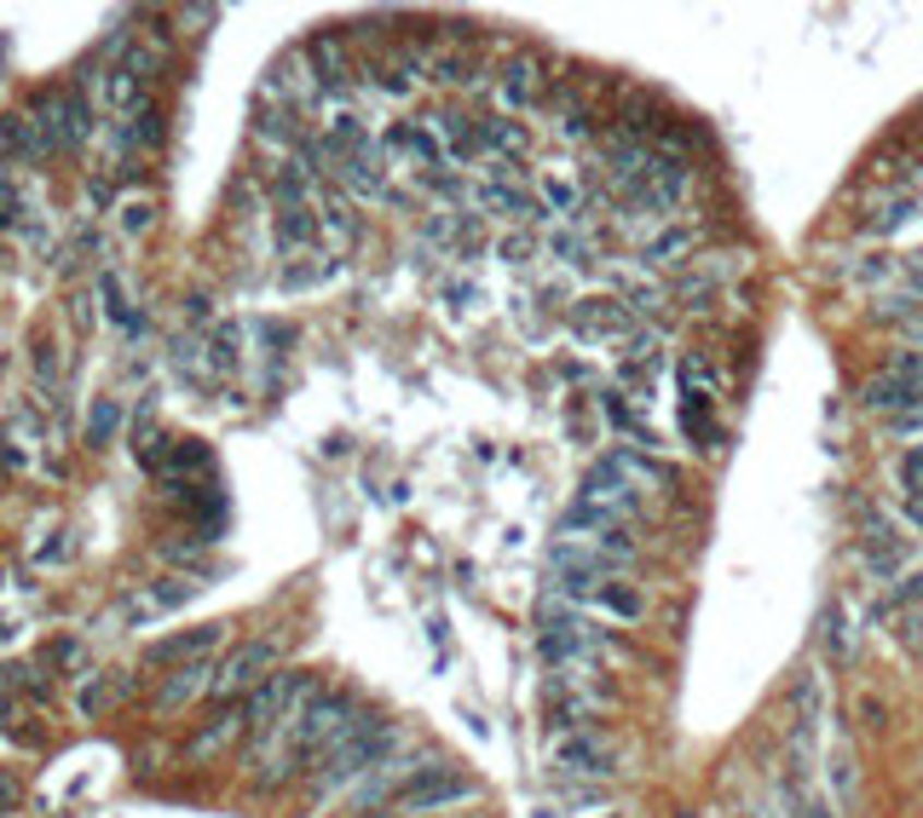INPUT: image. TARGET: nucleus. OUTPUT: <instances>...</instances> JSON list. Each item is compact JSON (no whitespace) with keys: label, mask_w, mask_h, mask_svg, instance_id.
Instances as JSON below:
<instances>
[{"label":"nucleus","mask_w":923,"mask_h":818,"mask_svg":"<svg viewBox=\"0 0 923 818\" xmlns=\"http://www.w3.org/2000/svg\"><path fill=\"white\" fill-rule=\"evenodd\" d=\"M595 605H600V611H612V617H624V623H635L640 611H647V600H640L635 588H624V582H607V588L595 594Z\"/></svg>","instance_id":"20"},{"label":"nucleus","mask_w":923,"mask_h":818,"mask_svg":"<svg viewBox=\"0 0 923 818\" xmlns=\"http://www.w3.org/2000/svg\"><path fill=\"white\" fill-rule=\"evenodd\" d=\"M549 128H554L560 139H589V116H584V110H572V116H554Z\"/></svg>","instance_id":"34"},{"label":"nucleus","mask_w":923,"mask_h":818,"mask_svg":"<svg viewBox=\"0 0 923 818\" xmlns=\"http://www.w3.org/2000/svg\"><path fill=\"white\" fill-rule=\"evenodd\" d=\"M87 433H93V444H105V438L116 433V404H98V409H93V421H87Z\"/></svg>","instance_id":"35"},{"label":"nucleus","mask_w":923,"mask_h":818,"mask_svg":"<svg viewBox=\"0 0 923 818\" xmlns=\"http://www.w3.org/2000/svg\"><path fill=\"white\" fill-rule=\"evenodd\" d=\"M7 807H17V784L7 779V772H0V813H7Z\"/></svg>","instance_id":"43"},{"label":"nucleus","mask_w":923,"mask_h":818,"mask_svg":"<svg viewBox=\"0 0 923 818\" xmlns=\"http://www.w3.org/2000/svg\"><path fill=\"white\" fill-rule=\"evenodd\" d=\"M329 277H340V260H329V254H317L312 265H289L284 277V289H317V282H329Z\"/></svg>","instance_id":"19"},{"label":"nucleus","mask_w":923,"mask_h":818,"mask_svg":"<svg viewBox=\"0 0 923 818\" xmlns=\"http://www.w3.org/2000/svg\"><path fill=\"white\" fill-rule=\"evenodd\" d=\"M826 628H831V634H826V640H831V658H842V651H849V623H842L837 611H831V617H826Z\"/></svg>","instance_id":"40"},{"label":"nucleus","mask_w":923,"mask_h":818,"mask_svg":"<svg viewBox=\"0 0 923 818\" xmlns=\"http://www.w3.org/2000/svg\"><path fill=\"white\" fill-rule=\"evenodd\" d=\"M607 461H612L630 484H640V490H647V484H675V467H664L658 456H640V449H630V444H624V449H612Z\"/></svg>","instance_id":"14"},{"label":"nucleus","mask_w":923,"mask_h":818,"mask_svg":"<svg viewBox=\"0 0 923 818\" xmlns=\"http://www.w3.org/2000/svg\"><path fill=\"white\" fill-rule=\"evenodd\" d=\"M116 691H122L116 681H98V686H87V691H82V709H87V714H98V709H105V703L116 698Z\"/></svg>","instance_id":"36"},{"label":"nucleus","mask_w":923,"mask_h":818,"mask_svg":"<svg viewBox=\"0 0 923 818\" xmlns=\"http://www.w3.org/2000/svg\"><path fill=\"white\" fill-rule=\"evenodd\" d=\"M860 714H866V726H877V721H883V703H877V698H866V703H860Z\"/></svg>","instance_id":"44"},{"label":"nucleus","mask_w":923,"mask_h":818,"mask_svg":"<svg viewBox=\"0 0 923 818\" xmlns=\"http://www.w3.org/2000/svg\"><path fill=\"white\" fill-rule=\"evenodd\" d=\"M370 818H387V813H370Z\"/></svg>","instance_id":"46"},{"label":"nucleus","mask_w":923,"mask_h":818,"mask_svg":"<svg viewBox=\"0 0 923 818\" xmlns=\"http://www.w3.org/2000/svg\"><path fill=\"white\" fill-rule=\"evenodd\" d=\"M739 265H745V254H716L710 265H693V272L675 282V294H681V300H687L693 312H698V305H705V300L716 294V282H721V277H733Z\"/></svg>","instance_id":"8"},{"label":"nucleus","mask_w":923,"mask_h":818,"mask_svg":"<svg viewBox=\"0 0 923 818\" xmlns=\"http://www.w3.org/2000/svg\"><path fill=\"white\" fill-rule=\"evenodd\" d=\"M751 818H756V813H751Z\"/></svg>","instance_id":"47"},{"label":"nucleus","mask_w":923,"mask_h":818,"mask_svg":"<svg viewBox=\"0 0 923 818\" xmlns=\"http://www.w3.org/2000/svg\"><path fill=\"white\" fill-rule=\"evenodd\" d=\"M203 691H214V663L203 658V663H179L173 674H168V686H163V709H179V703H196Z\"/></svg>","instance_id":"10"},{"label":"nucleus","mask_w":923,"mask_h":818,"mask_svg":"<svg viewBox=\"0 0 923 818\" xmlns=\"http://www.w3.org/2000/svg\"><path fill=\"white\" fill-rule=\"evenodd\" d=\"M624 300H630V312H635V317H658V312L670 305V294H664V289H652V282H630Z\"/></svg>","instance_id":"24"},{"label":"nucleus","mask_w":923,"mask_h":818,"mask_svg":"<svg viewBox=\"0 0 923 818\" xmlns=\"http://www.w3.org/2000/svg\"><path fill=\"white\" fill-rule=\"evenodd\" d=\"M122 231H151V202H128V208H122Z\"/></svg>","instance_id":"37"},{"label":"nucleus","mask_w":923,"mask_h":818,"mask_svg":"<svg viewBox=\"0 0 923 818\" xmlns=\"http://www.w3.org/2000/svg\"><path fill=\"white\" fill-rule=\"evenodd\" d=\"M237 732H249V714H243V709L214 714V726H203V732L191 738V761H208V755H219V749L237 738Z\"/></svg>","instance_id":"15"},{"label":"nucleus","mask_w":923,"mask_h":818,"mask_svg":"<svg viewBox=\"0 0 923 818\" xmlns=\"http://www.w3.org/2000/svg\"><path fill=\"white\" fill-rule=\"evenodd\" d=\"M554 254L566 260V265H584V237H566V231H560V237H554Z\"/></svg>","instance_id":"39"},{"label":"nucleus","mask_w":923,"mask_h":818,"mask_svg":"<svg viewBox=\"0 0 923 818\" xmlns=\"http://www.w3.org/2000/svg\"><path fill=\"white\" fill-rule=\"evenodd\" d=\"M387 151L416 156L421 168H445V139H439L433 128H421V121H398V128L387 133Z\"/></svg>","instance_id":"9"},{"label":"nucleus","mask_w":923,"mask_h":818,"mask_svg":"<svg viewBox=\"0 0 923 818\" xmlns=\"http://www.w3.org/2000/svg\"><path fill=\"white\" fill-rule=\"evenodd\" d=\"M317 237H324V225H317V214L307 208V202H295V208H277V249H284V254L312 249Z\"/></svg>","instance_id":"11"},{"label":"nucleus","mask_w":923,"mask_h":818,"mask_svg":"<svg viewBox=\"0 0 923 818\" xmlns=\"http://www.w3.org/2000/svg\"><path fill=\"white\" fill-rule=\"evenodd\" d=\"M317 225H324L335 242H352V237H358V214H352L347 191H324V196H317Z\"/></svg>","instance_id":"18"},{"label":"nucleus","mask_w":923,"mask_h":818,"mask_svg":"<svg viewBox=\"0 0 923 818\" xmlns=\"http://www.w3.org/2000/svg\"><path fill=\"white\" fill-rule=\"evenodd\" d=\"M543 202L554 214H577V185H572V179H560V173H543Z\"/></svg>","instance_id":"27"},{"label":"nucleus","mask_w":923,"mask_h":818,"mask_svg":"<svg viewBox=\"0 0 923 818\" xmlns=\"http://www.w3.org/2000/svg\"><path fill=\"white\" fill-rule=\"evenodd\" d=\"M405 744V732H398L393 721H381V714H370V709H358V721L347 726V738H340L324 761L312 767V795H317V807L324 802H335L347 784H358V779H370V772L387 761V755Z\"/></svg>","instance_id":"1"},{"label":"nucleus","mask_w":923,"mask_h":818,"mask_svg":"<svg viewBox=\"0 0 923 818\" xmlns=\"http://www.w3.org/2000/svg\"><path fill=\"white\" fill-rule=\"evenodd\" d=\"M98 289H105V300H110V317L122 323V329H139V317H133V305H128V294H122V282H116V272L98 277Z\"/></svg>","instance_id":"28"},{"label":"nucleus","mask_w":923,"mask_h":818,"mask_svg":"<svg viewBox=\"0 0 923 818\" xmlns=\"http://www.w3.org/2000/svg\"><path fill=\"white\" fill-rule=\"evenodd\" d=\"M537 87H543L537 58H514V64L503 70V105H508V110H531V105H537Z\"/></svg>","instance_id":"16"},{"label":"nucleus","mask_w":923,"mask_h":818,"mask_svg":"<svg viewBox=\"0 0 923 818\" xmlns=\"http://www.w3.org/2000/svg\"><path fill=\"white\" fill-rule=\"evenodd\" d=\"M866 404L889 409V416H907V409H923V386H907L900 375H877L866 381Z\"/></svg>","instance_id":"13"},{"label":"nucleus","mask_w":923,"mask_h":818,"mask_svg":"<svg viewBox=\"0 0 923 818\" xmlns=\"http://www.w3.org/2000/svg\"><path fill=\"white\" fill-rule=\"evenodd\" d=\"M600 416H607L612 426H618V433H630V438H640V444H647L652 433H647V426H640V416H635V409L624 404V393H607V398H600Z\"/></svg>","instance_id":"21"},{"label":"nucleus","mask_w":923,"mask_h":818,"mask_svg":"<svg viewBox=\"0 0 923 818\" xmlns=\"http://www.w3.org/2000/svg\"><path fill=\"white\" fill-rule=\"evenodd\" d=\"M572 335H577V340H595V346L630 340V335H635V312H630L624 300H577V305H572Z\"/></svg>","instance_id":"5"},{"label":"nucleus","mask_w":923,"mask_h":818,"mask_svg":"<svg viewBox=\"0 0 923 818\" xmlns=\"http://www.w3.org/2000/svg\"><path fill=\"white\" fill-rule=\"evenodd\" d=\"M219 623H208V628H191V634H173V640H156L151 651H145V663H173V658H185V663H203L208 651L219 646Z\"/></svg>","instance_id":"7"},{"label":"nucleus","mask_w":923,"mask_h":818,"mask_svg":"<svg viewBox=\"0 0 923 818\" xmlns=\"http://www.w3.org/2000/svg\"><path fill=\"white\" fill-rule=\"evenodd\" d=\"M496 254H503L508 265H526L531 260V237H503V249H496Z\"/></svg>","instance_id":"38"},{"label":"nucleus","mask_w":923,"mask_h":818,"mask_svg":"<svg viewBox=\"0 0 923 818\" xmlns=\"http://www.w3.org/2000/svg\"><path fill=\"white\" fill-rule=\"evenodd\" d=\"M791 818H831V813H826V807H814V802H802V807H796Z\"/></svg>","instance_id":"45"},{"label":"nucleus","mask_w":923,"mask_h":818,"mask_svg":"<svg viewBox=\"0 0 923 818\" xmlns=\"http://www.w3.org/2000/svg\"><path fill=\"white\" fill-rule=\"evenodd\" d=\"M191 594H196V588H191V582H163V588H151V594H145V600H133V611H139V617H151V611L185 605Z\"/></svg>","instance_id":"23"},{"label":"nucleus","mask_w":923,"mask_h":818,"mask_svg":"<svg viewBox=\"0 0 923 818\" xmlns=\"http://www.w3.org/2000/svg\"><path fill=\"white\" fill-rule=\"evenodd\" d=\"M681 386H687V398H698V386H705V393H716L721 375L710 370L705 358H681Z\"/></svg>","instance_id":"25"},{"label":"nucleus","mask_w":923,"mask_h":818,"mask_svg":"<svg viewBox=\"0 0 923 818\" xmlns=\"http://www.w3.org/2000/svg\"><path fill=\"white\" fill-rule=\"evenodd\" d=\"M577 502L607 507V514H612V519H624V525L647 514V496H640V484H630L612 461H595V467H589L584 484H577Z\"/></svg>","instance_id":"3"},{"label":"nucleus","mask_w":923,"mask_h":818,"mask_svg":"<svg viewBox=\"0 0 923 818\" xmlns=\"http://www.w3.org/2000/svg\"><path fill=\"white\" fill-rule=\"evenodd\" d=\"M479 208H491L503 219H543V202L526 196V191H514V185H486V191H479Z\"/></svg>","instance_id":"17"},{"label":"nucleus","mask_w":923,"mask_h":818,"mask_svg":"<svg viewBox=\"0 0 923 818\" xmlns=\"http://www.w3.org/2000/svg\"><path fill=\"white\" fill-rule=\"evenodd\" d=\"M474 795H479L474 779H462V772H451V767H433V772H421L416 784L398 790V807H405V813H439V807L474 802Z\"/></svg>","instance_id":"4"},{"label":"nucleus","mask_w":923,"mask_h":818,"mask_svg":"<svg viewBox=\"0 0 923 818\" xmlns=\"http://www.w3.org/2000/svg\"><path fill=\"white\" fill-rule=\"evenodd\" d=\"M693 242H698L693 225H670V231H658V237L640 242V265H652V272H658V265H681L693 254Z\"/></svg>","instance_id":"12"},{"label":"nucleus","mask_w":923,"mask_h":818,"mask_svg":"<svg viewBox=\"0 0 923 818\" xmlns=\"http://www.w3.org/2000/svg\"><path fill=\"white\" fill-rule=\"evenodd\" d=\"M918 600H923V570H918V577H907V582L895 588V605H918Z\"/></svg>","instance_id":"41"},{"label":"nucleus","mask_w":923,"mask_h":818,"mask_svg":"<svg viewBox=\"0 0 923 818\" xmlns=\"http://www.w3.org/2000/svg\"><path fill=\"white\" fill-rule=\"evenodd\" d=\"M479 139H486V145H496V151H503V161H514V156H526V128H514V121H486V128H479Z\"/></svg>","instance_id":"22"},{"label":"nucleus","mask_w":923,"mask_h":818,"mask_svg":"<svg viewBox=\"0 0 923 818\" xmlns=\"http://www.w3.org/2000/svg\"><path fill=\"white\" fill-rule=\"evenodd\" d=\"M900 484H907L912 496H923V444H918V449H907V456H900Z\"/></svg>","instance_id":"32"},{"label":"nucleus","mask_w":923,"mask_h":818,"mask_svg":"<svg viewBox=\"0 0 923 818\" xmlns=\"http://www.w3.org/2000/svg\"><path fill=\"white\" fill-rule=\"evenodd\" d=\"M277 658H284V646H277V640H243L226 663L214 669V691H208V698L231 703V698H243V691L266 686L272 669H277Z\"/></svg>","instance_id":"2"},{"label":"nucleus","mask_w":923,"mask_h":818,"mask_svg":"<svg viewBox=\"0 0 923 818\" xmlns=\"http://www.w3.org/2000/svg\"><path fill=\"white\" fill-rule=\"evenodd\" d=\"M900 554H907V548H900V542H889V548H883V542H872V570H877V577H895V570H900Z\"/></svg>","instance_id":"31"},{"label":"nucleus","mask_w":923,"mask_h":818,"mask_svg":"<svg viewBox=\"0 0 923 818\" xmlns=\"http://www.w3.org/2000/svg\"><path fill=\"white\" fill-rule=\"evenodd\" d=\"M831 795H842V802L854 795V761H849V749L831 755Z\"/></svg>","instance_id":"29"},{"label":"nucleus","mask_w":923,"mask_h":818,"mask_svg":"<svg viewBox=\"0 0 923 818\" xmlns=\"http://www.w3.org/2000/svg\"><path fill=\"white\" fill-rule=\"evenodd\" d=\"M128 139H133V145H145V151H151V145H163V116L145 110V116L133 121V133H128Z\"/></svg>","instance_id":"30"},{"label":"nucleus","mask_w":923,"mask_h":818,"mask_svg":"<svg viewBox=\"0 0 923 818\" xmlns=\"http://www.w3.org/2000/svg\"><path fill=\"white\" fill-rule=\"evenodd\" d=\"M554 761L566 772H584V779H612V772H618V749L607 738H595V732H566V738L554 744Z\"/></svg>","instance_id":"6"},{"label":"nucleus","mask_w":923,"mask_h":818,"mask_svg":"<svg viewBox=\"0 0 923 818\" xmlns=\"http://www.w3.org/2000/svg\"><path fill=\"white\" fill-rule=\"evenodd\" d=\"M889 375H900L907 386H923V352H900V358L889 363Z\"/></svg>","instance_id":"33"},{"label":"nucleus","mask_w":923,"mask_h":818,"mask_svg":"<svg viewBox=\"0 0 923 818\" xmlns=\"http://www.w3.org/2000/svg\"><path fill=\"white\" fill-rule=\"evenodd\" d=\"M923 426V409H907V416H889V433H918Z\"/></svg>","instance_id":"42"},{"label":"nucleus","mask_w":923,"mask_h":818,"mask_svg":"<svg viewBox=\"0 0 923 818\" xmlns=\"http://www.w3.org/2000/svg\"><path fill=\"white\" fill-rule=\"evenodd\" d=\"M105 98L116 110H128V105H139V75L122 64V70H110V81H105Z\"/></svg>","instance_id":"26"}]
</instances>
